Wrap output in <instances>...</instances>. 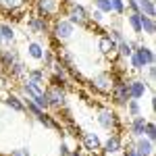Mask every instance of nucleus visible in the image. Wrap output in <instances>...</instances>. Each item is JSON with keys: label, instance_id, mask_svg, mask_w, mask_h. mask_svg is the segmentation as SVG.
I'll return each mask as SVG.
<instances>
[{"label": "nucleus", "instance_id": "obj_1", "mask_svg": "<svg viewBox=\"0 0 156 156\" xmlns=\"http://www.w3.org/2000/svg\"><path fill=\"white\" fill-rule=\"evenodd\" d=\"M50 34H52V40L56 42V44H65V42H69L75 34V25L69 21V19H54V23L50 27Z\"/></svg>", "mask_w": 156, "mask_h": 156}, {"label": "nucleus", "instance_id": "obj_2", "mask_svg": "<svg viewBox=\"0 0 156 156\" xmlns=\"http://www.w3.org/2000/svg\"><path fill=\"white\" fill-rule=\"evenodd\" d=\"M65 2L67 0H36V15L37 17H44L46 21H50V19H54L62 11Z\"/></svg>", "mask_w": 156, "mask_h": 156}, {"label": "nucleus", "instance_id": "obj_3", "mask_svg": "<svg viewBox=\"0 0 156 156\" xmlns=\"http://www.w3.org/2000/svg\"><path fill=\"white\" fill-rule=\"evenodd\" d=\"M44 92H46V98H48L50 108H54V110H60V108L67 106V92H65V85L48 83L46 87H44Z\"/></svg>", "mask_w": 156, "mask_h": 156}, {"label": "nucleus", "instance_id": "obj_4", "mask_svg": "<svg viewBox=\"0 0 156 156\" xmlns=\"http://www.w3.org/2000/svg\"><path fill=\"white\" fill-rule=\"evenodd\" d=\"M65 6H67L65 17H67L73 25H81V27H87V25H90L87 9H85L83 4H77V2H65Z\"/></svg>", "mask_w": 156, "mask_h": 156}, {"label": "nucleus", "instance_id": "obj_5", "mask_svg": "<svg viewBox=\"0 0 156 156\" xmlns=\"http://www.w3.org/2000/svg\"><path fill=\"white\" fill-rule=\"evenodd\" d=\"M110 98H112V104L119 108H125V104L131 100L129 96V87H127V79H115V85L110 90Z\"/></svg>", "mask_w": 156, "mask_h": 156}, {"label": "nucleus", "instance_id": "obj_6", "mask_svg": "<svg viewBox=\"0 0 156 156\" xmlns=\"http://www.w3.org/2000/svg\"><path fill=\"white\" fill-rule=\"evenodd\" d=\"M115 79H119V77H115L112 75V71H102L98 73V75H94L92 79H90V85L96 90V92H100V94H110V90H112V85H115Z\"/></svg>", "mask_w": 156, "mask_h": 156}, {"label": "nucleus", "instance_id": "obj_7", "mask_svg": "<svg viewBox=\"0 0 156 156\" xmlns=\"http://www.w3.org/2000/svg\"><path fill=\"white\" fill-rule=\"evenodd\" d=\"M96 121H98V125L102 129H106V131H119L121 129V121L112 108H100Z\"/></svg>", "mask_w": 156, "mask_h": 156}, {"label": "nucleus", "instance_id": "obj_8", "mask_svg": "<svg viewBox=\"0 0 156 156\" xmlns=\"http://www.w3.org/2000/svg\"><path fill=\"white\" fill-rule=\"evenodd\" d=\"M81 148L92 156L102 154V140H100V135L94 131H83L81 133Z\"/></svg>", "mask_w": 156, "mask_h": 156}, {"label": "nucleus", "instance_id": "obj_9", "mask_svg": "<svg viewBox=\"0 0 156 156\" xmlns=\"http://www.w3.org/2000/svg\"><path fill=\"white\" fill-rule=\"evenodd\" d=\"M133 48V54H135V58L140 60L144 67H148V65H154V50L150 48V46H146V44H142V42H129Z\"/></svg>", "mask_w": 156, "mask_h": 156}, {"label": "nucleus", "instance_id": "obj_10", "mask_svg": "<svg viewBox=\"0 0 156 156\" xmlns=\"http://www.w3.org/2000/svg\"><path fill=\"white\" fill-rule=\"evenodd\" d=\"M125 150V142L119 133H108L106 142H102V152L106 156H112V154H119Z\"/></svg>", "mask_w": 156, "mask_h": 156}, {"label": "nucleus", "instance_id": "obj_11", "mask_svg": "<svg viewBox=\"0 0 156 156\" xmlns=\"http://www.w3.org/2000/svg\"><path fill=\"white\" fill-rule=\"evenodd\" d=\"M27 31L34 34V36H44L50 31V25L44 17H37V15H31L27 19Z\"/></svg>", "mask_w": 156, "mask_h": 156}, {"label": "nucleus", "instance_id": "obj_12", "mask_svg": "<svg viewBox=\"0 0 156 156\" xmlns=\"http://www.w3.org/2000/svg\"><path fill=\"white\" fill-rule=\"evenodd\" d=\"M19 83H21V94H23L25 98H29V100H34V98L44 94V85L37 83V81H31V79L25 77L23 81H19Z\"/></svg>", "mask_w": 156, "mask_h": 156}, {"label": "nucleus", "instance_id": "obj_13", "mask_svg": "<svg viewBox=\"0 0 156 156\" xmlns=\"http://www.w3.org/2000/svg\"><path fill=\"white\" fill-rule=\"evenodd\" d=\"M131 148L135 150L137 156H154V142H150L148 137H135L131 142Z\"/></svg>", "mask_w": 156, "mask_h": 156}, {"label": "nucleus", "instance_id": "obj_14", "mask_svg": "<svg viewBox=\"0 0 156 156\" xmlns=\"http://www.w3.org/2000/svg\"><path fill=\"white\" fill-rule=\"evenodd\" d=\"M6 77L12 79V81H23L25 77H27V65H25L23 60H15L11 67L6 69Z\"/></svg>", "mask_w": 156, "mask_h": 156}, {"label": "nucleus", "instance_id": "obj_15", "mask_svg": "<svg viewBox=\"0 0 156 156\" xmlns=\"http://www.w3.org/2000/svg\"><path fill=\"white\" fill-rule=\"evenodd\" d=\"M127 87H129V96L133 100H140V98L146 96V92H148L150 85L146 83L144 79H127Z\"/></svg>", "mask_w": 156, "mask_h": 156}, {"label": "nucleus", "instance_id": "obj_16", "mask_svg": "<svg viewBox=\"0 0 156 156\" xmlns=\"http://www.w3.org/2000/svg\"><path fill=\"white\" fill-rule=\"evenodd\" d=\"M98 50H100L106 58H119V56H117V42H112L108 36H102L98 40Z\"/></svg>", "mask_w": 156, "mask_h": 156}, {"label": "nucleus", "instance_id": "obj_17", "mask_svg": "<svg viewBox=\"0 0 156 156\" xmlns=\"http://www.w3.org/2000/svg\"><path fill=\"white\" fill-rule=\"evenodd\" d=\"M146 123H148V117H144V115L131 117V121H129V133H131L133 140H135V137H142V135H144Z\"/></svg>", "mask_w": 156, "mask_h": 156}, {"label": "nucleus", "instance_id": "obj_18", "mask_svg": "<svg viewBox=\"0 0 156 156\" xmlns=\"http://www.w3.org/2000/svg\"><path fill=\"white\" fill-rule=\"evenodd\" d=\"M15 60H19V50H17V48H11V46L0 48V65L4 67V71L11 67Z\"/></svg>", "mask_w": 156, "mask_h": 156}, {"label": "nucleus", "instance_id": "obj_19", "mask_svg": "<svg viewBox=\"0 0 156 156\" xmlns=\"http://www.w3.org/2000/svg\"><path fill=\"white\" fill-rule=\"evenodd\" d=\"M4 104L11 108L12 112H25L23 96H17V94H6V96H4Z\"/></svg>", "mask_w": 156, "mask_h": 156}, {"label": "nucleus", "instance_id": "obj_20", "mask_svg": "<svg viewBox=\"0 0 156 156\" xmlns=\"http://www.w3.org/2000/svg\"><path fill=\"white\" fill-rule=\"evenodd\" d=\"M44 52H46V48L40 44V42H27V56L34 60H42L44 58Z\"/></svg>", "mask_w": 156, "mask_h": 156}, {"label": "nucleus", "instance_id": "obj_21", "mask_svg": "<svg viewBox=\"0 0 156 156\" xmlns=\"http://www.w3.org/2000/svg\"><path fill=\"white\" fill-rule=\"evenodd\" d=\"M140 25H142V34H146V36L152 37L156 34V21H154V17H146V15L140 12Z\"/></svg>", "mask_w": 156, "mask_h": 156}, {"label": "nucleus", "instance_id": "obj_22", "mask_svg": "<svg viewBox=\"0 0 156 156\" xmlns=\"http://www.w3.org/2000/svg\"><path fill=\"white\" fill-rule=\"evenodd\" d=\"M0 36H2V42H4L6 46H11L12 42H15V37H17L15 27L9 25V23H0Z\"/></svg>", "mask_w": 156, "mask_h": 156}, {"label": "nucleus", "instance_id": "obj_23", "mask_svg": "<svg viewBox=\"0 0 156 156\" xmlns=\"http://www.w3.org/2000/svg\"><path fill=\"white\" fill-rule=\"evenodd\" d=\"M36 121H37V123H42V125H44L46 129H60L58 121L54 119L52 115H48L46 110H44V112H40V115H37V117H36Z\"/></svg>", "mask_w": 156, "mask_h": 156}, {"label": "nucleus", "instance_id": "obj_24", "mask_svg": "<svg viewBox=\"0 0 156 156\" xmlns=\"http://www.w3.org/2000/svg\"><path fill=\"white\" fill-rule=\"evenodd\" d=\"M140 4V12L146 15V17H156V4L154 0H137Z\"/></svg>", "mask_w": 156, "mask_h": 156}, {"label": "nucleus", "instance_id": "obj_25", "mask_svg": "<svg viewBox=\"0 0 156 156\" xmlns=\"http://www.w3.org/2000/svg\"><path fill=\"white\" fill-rule=\"evenodd\" d=\"M131 54H133V48H131V44H129L127 40H123V42H119V44H117V56H119V58L127 60Z\"/></svg>", "mask_w": 156, "mask_h": 156}, {"label": "nucleus", "instance_id": "obj_26", "mask_svg": "<svg viewBox=\"0 0 156 156\" xmlns=\"http://www.w3.org/2000/svg\"><path fill=\"white\" fill-rule=\"evenodd\" d=\"M27 79H31V81H37V83L46 85V69L42 67V69H27Z\"/></svg>", "mask_w": 156, "mask_h": 156}, {"label": "nucleus", "instance_id": "obj_27", "mask_svg": "<svg viewBox=\"0 0 156 156\" xmlns=\"http://www.w3.org/2000/svg\"><path fill=\"white\" fill-rule=\"evenodd\" d=\"M127 23L133 29L135 36H142V25H140V12H127Z\"/></svg>", "mask_w": 156, "mask_h": 156}, {"label": "nucleus", "instance_id": "obj_28", "mask_svg": "<svg viewBox=\"0 0 156 156\" xmlns=\"http://www.w3.org/2000/svg\"><path fill=\"white\" fill-rule=\"evenodd\" d=\"M0 6H2L6 12H12V11L23 9V6H25V0H2V4H0Z\"/></svg>", "mask_w": 156, "mask_h": 156}, {"label": "nucleus", "instance_id": "obj_29", "mask_svg": "<svg viewBox=\"0 0 156 156\" xmlns=\"http://www.w3.org/2000/svg\"><path fill=\"white\" fill-rule=\"evenodd\" d=\"M125 108H127V115L129 117H137V115H142V106H140V100H129L127 104H125Z\"/></svg>", "mask_w": 156, "mask_h": 156}, {"label": "nucleus", "instance_id": "obj_30", "mask_svg": "<svg viewBox=\"0 0 156 156\" xmlns=\"http://www.w3.org/2000/svg\"><path fill=\"white\" fill-rule=\"evenodd\" d=\"M87 17H90V23H94V25H102L104 21H106L104 12H100L98 9H92V11H87Z\"/></svg>", "mask_w": 156, "mask_h": 156}, {"label": "nucleus", "instance_id": "obj_31", "mask_svg": "<svg viewBox=\"0 0 156 156\" xmlns=\"http://www.w3.org/2000/svg\"><path fill=\"white\" fill-rule=\"evenodd\" d=\"M94 9H98L104 15H110L112 12V6H110V0H94Z\"/></svg>", "mask_w": 156, "mask_h": 156}, {"label": "nucleus", "instance_id": "obj_32", "mask_svg": "<svg viewBox=\"0 0 156 156\" xmlns=\"http://www.w3.org/2000/svg\"><path fill=\"white\" fill-rule=\"evenodd\" d=\"M144 137H148L150 142H154V140H156V125H154V121L148 119V123H146V129H144Z\"/></svg>", "mask_w": 156, "mask_h": 156}, {"label": "nucleus", "instance_id": "obj_33", "mask_svg": "<svg viewBox=\"0 0 156 156\" xmlns=\"http://www.w3.org/2000/svg\"><path fill=\"white\" fill-rule=\"evenodd\" d=\"M110 6H112V12L115 15H119V17H123L125 15V0H110Z\"/></svg>", "mask_w": 156, "mask_h": 156}, {"label": "nucleus", "instance_id": "obj_34", "mask_svg": "<svg viewBox=\"0 0 156 156\" xmlns=\"http://www.w3.org/2000/svg\"><path fill=\"white\" fill-rule=\"evenodd\" d=\"M106 36L110 37V40H112V42H117V44H119V42H123V40H125V36H123V31H121L119 27H110V29H108V31H106Z\"/></svg>", "mask_w": 156, "mask_h": 156}, {"label": "nucleus", "instance_id": "obj_35", "mask_svg": "<svg viewBox=\"0 0 156 156\" xmlns=\"http://www.w3.org/2000/svg\"><path fill=\"white\" fill-rule=\"evenodd\" d=\"M34 102H36V104H37L40 108H42V110H48V108H50V104H48V98H46V92H44L42 96L34 98Z\"/></svg>", "mask_w": 156, "mask_h": 156}, {"label": "nucleus", "instance_id": "obj_36", "mask_svg": "<svg viewBox=\"0 0 156 156\" xmlns=\"http://www.w3.org/2000/svg\"><path fill=\"white\" fill-rule=\"evenodd\" d=\"M127 60H129V65H131V69H133V71L142 73V71H144V69H146L144 65H142V62H140V60L135 58V54H131V56H129V58H127Z\"/></svg>", "mask_w": 156, "mask_h": 156}, {"label": "nucleus", "instance_id": "obj_37", "mask_svg": "<svg viewBox=\"0 0 156 156\" xmlns=\"http://www.w3.org/2000/svg\"><path fill=\"white\" fill-rule=\"evenodd\" d=\"M146 75H148V81H146V83L152 85L154 83V77H156V67L154 65H148V67H146Z\"/></svg>", "mask_w": 156, "mask_h": 156}, {"label": "nucleus", "instance_id": "obj_38", "mask_svg": "<svg viewBox=\"0 0 156 156\" xmlns=\"http://www.w3.org/2000/svg\"><path fill=\"white\" fill-rule=\"evenodd\" d=\"M125 11H127V12H140V4H137V0H125Z\"/></svg>", "mask_w": 156, "mask_h": 156}, {"label": "nucleus", "instance_id": "obj_39", "mask_svg": "<svg viewBox=\"0 0 156 156\" xmlns=\"http://www.w3.org/2000/svg\"><path fill=\"white\" fill-rule=\"evenodd\" d=\"M9 156H31V154H29V150H27V148H17V150H12Z\"/></svg>", "mask_w": 156, "mask_h": 156}, {"label": "nucleus", "instance_id": "obj_40", "mask_svg": "<svg viewBox=\"0 0 156 156\" xmlns=\"http://www.w3.org/2000/svg\"><path fill=\"white\" fill-rule=\"evenodd\" d=\"M69 152H71V148L67 146V142H60V146H58V154H60V156H69Z\"/></svg>", "mask_w": 156, "mask_h": 156}, {"label": "nucleus", "instance_id": "obj_41", "mask_svg": "<svg viewBox=\"0 0 156 156\" xmlns=\"http://www.w3.org/2000/svg\"><path fill=\"white\" fill-rule=\"evenodd\" d=\"M9 81V77H6V71H4V67L0 65V85H6Z\"/></svg>", "mask_w": 156, "mask_h": 156}, {"label": "nucleus", "instance_id": "obj_42", "mask_svg": "<svg viewBox=\"0 0 156 156\" xmlns=\"http://www.w3.org/2000/svg\"><path fill=\"white\" fill-rule=\"evenodd\" d=\"M123 152H125V156H137V154H135V150L131 148V144H127V150H123Z\"/></svg>", "mask_w": 156, "mask_h": 156}, {"label": "nucleus", "instance_id": "obj_43", "mask_svg": "<svg viewBox=\"0 0 156 156\" xmlns=\"http://www.w3.org/2000/svg\"><path fill=\"white\" fill-rule=\"evenodd\" d=\"M69 156H83V150H77V148H75V150L69 152Z\"/></svg>", "mask_w": 156, "mask_h": 156}, {"label": "nucleus", "instance_id": "obj_44", "mask_svg": "<svg viewBox=\"0 0 156 156\" xmlns=\"http://www.w3.org/2000/svg\"><path fill=\"white\" fill-rule=\"evenodd\" d=\"M2 44H4V42H2V36H0V46H2Z\"/></svg>", "mask_w": 156, "mask_h": 156}, {"label": "nucleus", "instance_id": "obj_45", "mask_svg": "<svg viewBox=\"0 0 156 156\" xmlns=\"http://www.w3.org/2000/svg\"><path fill=\"white\" fill-rule=\"evenodd\" d=\"M0 4H2V0H0Z\"/></svg>", "mask_w": 156, "mask_h": 156}, {"label": "nucleus", "instance_id": "obj_46", "mask_svg": "<svg viewBox=\"0 0 156 156\" xmlns=\"http://www.w3.org/2000/svg\"><path fill=\"white\" fill-rule=\"evenodd\" d=\"M0 156H2V154H0Z\"/></svg>", "mask_w": 156, "mask_h": 156}]
</instances>
